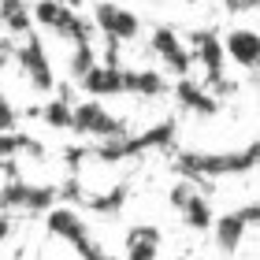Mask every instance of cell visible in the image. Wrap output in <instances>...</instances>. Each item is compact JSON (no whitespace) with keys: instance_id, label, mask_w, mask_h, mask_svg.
Instances as JSON below:
<instances>
[{"instance_id":"8992f818","label":"cell","mask_w":260,"mask_h":260,"mask_svg":"<svg viewBox=\"0 0 260 260\" xmlns=\"http://www.w3.org/2000/svg\"><path fill=\"white\" fill-rule=\"evenodd\" d=\"M93 26H97L104 38H115V41H134L141 34V19L134 15L130 8L115 4V0H101L93 8Z\"/></svg>"},{"instance_id":"484cf974","label":"cell","mask_w":260,"mask_h":260,"mask_svg":"<svg viewBox=\"0 0 260 260\" xmlns=\"http://www.w3.org/2000/svg\"><path fill=\"white\" fill-rule=\"evenodd\" d=\"M175 260H190V256H175Z\"/></svg>"},{"instance_id":"44dd1931","label":"cell","mask_w":260,"mask_h":260,"mask_svg":"<svg viewBox=\"0 0 260 260\" xmlns=\"http://www.w3.org/2000/svg\"><path fill=\"white\" fill-rule=\"evenodd\" d=\"M93 63H97V52H93V45H75V52H71V75H75V82L86 75Z\"/></svg>"},{"instance_id":"7a4b0ae2","label":"cell","mask_w":260,"mask_h":260,"mask_svg":"<svg viewBox=\"0 0 260 260\" xmlns=\"http://www.w3.org/2000/svg\"><path fill=\"white\" fill-rule=\"evenodd\" d=\"M179 123L175 119H164L156 126H149L145 134H134V138H101V145L86 149V160H101V164H119V160H130V156H141V152H152V149H168Z\"/></svg>"},{"instance_id":"9c48e42d","label":"cell","mask_w":260,"mask_h":260,"mask_svg":"<svg viewBox=\"0 0 260 260\" xmlns=\"http://www.w3.org/2000/svg\"><path fill=\"white\" fill-rule=\"evenodd\" d=\"M26 38V45L19 49V63H22V75L30 78V86L34 89H41V93H52L56 89V78H52V63H49V52H45V45L38 34H22Z\"/></svg>"},{"instance_id":"603a6c76","label":"cell","mask_w":260,"mask_h":260,"mask_svg":"<svg viewBox=\"0 0 260 260\" xmlns=\"http://www.w3.org/2000/svg\"><path fill=\"white\" fill-rule=\"evenodd\" d=\"M193 190H197V186H193L190 179H186V182H175V186H171V193H168V201H171V208L179 212V208L186 205V201H190V193H193Z\"/></svg>"},{"instance_id":"d6986e66","label":"cell","mask_w":260,"mask_h":260,"mask_svg":"<svg viewBox=\"0 0 260 260\" xmlns=\"http://www.w3.org/2000/svg\"><path fill=\"white\" fill-rule=\"evenodd\" d=\"M82 205H86L89 212H97V216H115L123 205H126V186L119 182L115 190H108V193H101V197H82Z\"/></svg>"},{"instance_id":"30bf717a","label":"cell","mask_w":260,"mask_h":260,"mask_svg":"<svg viewBox=\"0 0 260 260\" xmlns=\"http://www.w3.org/2000/svg\"><path fill=\"white\" fill-rule=\"evenodd\" d=\"M190 45H193V60L205 67V86H216L223 78V63H227V56H223V41L216 30H193L190 34Z\"/></svg>"},{"instance_id":"277c9868","label":"cell","mask_w":260,"mask_h":260,"mask_svg":"<svg viewBox=\"0 0 260 260\" xmlns=\"http://www.w3.org/2000/svg\"><path fill=\"white\" fill-rule=\"evenodd\" d=\"M56 201H60V186H38V182H26L22 175L0 186V208H11V212H49Z\"/></svg>"},{"instance_id":"52a82bcc","label":"cell","mask_w":260,"mask_h":260,"mask_svg":"<svg viewBox=\"0 0 260 260\" xmlns=\"http://www.w3.org/2000/svg\"><path fill=\"white\" fill-rule=\"evenodd\" d=\"M256 205L249 201V205H242V208H234V212H227V216H219V219H212V234H216V245L227 256H234L242 249V238H245V231L249 227H256Z\"/></svg>"},{"instance_id":"3957f363","label":"cell","mask_w":260,"mask_h":260,"mask_svg":"<svg viewBox=\"0 0 260 260\" xmlns=\"http://www.w3.org/2000/svg\"><path fill=\"white\" fill-rule=\"evenodd\" d=\"M30 15H34L38 26L52 30L56 38H63L71 45H89V38H93V22L82 19L71 4H63V0H38V4L30 8Z\"/></svg>"},{"instance_id":"2e32d148","label":"cell","mask_w":260,"mask_h":260,"mask_svg":"<svg viewBox=\"0 0 260 260\" xmlns=\"http://www.w3.org/2000/svg\"><path fill=\"white\" fill-rule=\"evenodd\" d=\"M123 93H138V97H164L168 93V78L160 71H123Z\"/></svg>"},{"instance_id":"4fadbf2b","label":"cell","mask_w":260,"mask_h":260,"mask_svg":"<svg viewBox=\"0 0 260 260\" xmlns=\"http://www.w3.org/2000/svg\"><path fill=\"white\" fill-rule=\"evenodd\" d=\"M78 86L89 93V97H119L123 93V67H108V63H93L86 75L78 78Z\"/></svg>"},{"instance_id":"ac0fdd59","label":"cell","mask_w":260,"mask_h":260,"mask_svg":"<svg viewBox=\"0 0 260 260\" xmlns=\"http://www.w3.org/2000/svg\"><path fill=\"white\" fill-rule=\"evenodd\" d=\"M179 212H182V223L190 231H212V219H216V216H212V205H208V197L201 190H193L190 201H186Z\"/></svg>"},{"instance_id":"6da1fadb","label":"cell","mask_w":260,"mask_h":260,"mask_svg":"<svg viewBox=\"0 0 260 260\" xmlns=\"http://www.w3.org/2000/svg\"><path fill=\"white\" fill-rule=\"evenodd\" d=\"M253 168H256V141H245L242 149H231V152H197V149L175 152V171L190 182H208V179H223V175H249Z\"/></svg>"},{"instance_id":"4316f807","label":"cell","mask_w":260,"mask_h":260,"mask_svg":"<svg viewBox=\"0 0 260 260\" xmlns=\"http://www.w3.org/2000/svg\"><path fill=\"white\" fill-rule=\"evenodd\" d=\"M186 4H197V0H186Z\"/></svg>"},{"instance_id":"e0dca14e","label":"cell","mask_w":260,"mask_h":260,"mask_svg":"<svg viewBox=\"0 0 260 260\" xmlns=\"http://www.w3.org/2000/svg\"><path fill=\"white\" fill-rule=\"evenodd\" d=\"M0 26H4L11 38H22V34H30V30H34L30 0H0Z\"/></svg>"},{"instance_id":"cb8c5ba5","label":"cell","mask_w":260,"mask_h":260,"mask_svg":"<svg viewBox=\"0 0 260 260\" xmlns=\"http://www.w3.org/2000/svg\"><path fill=\"white\" fill-rule=\"evenodd\" d=\"M227 4V11H234V15H242V11H253L256 0H223Z\"/></svg>"},{"instance_id":"d4e9b609","label":"cell","mask_w":260,"mask_h":260,"mask_svg":"<svg viewBox=\"0 0 260 260\" xmlns=\"http://www.w3.org/2000/svg\"><path fill=\"white\" fill-rule=\"evenodd\" d=\"M4 234H8V223H0V238H4Z\"/></svg>"},{"instance_id":"ba28073f","label":"cell","mask_w":260,"mask_h":260,"mask_svg":"<svg viewBox=\"0 0 260 260\" xmlns=\"http://www.w3.org/2000/svg\"><path fill=\"white\" fill-rule=\"evenodd\" d=\"M149 49L156 52L160 60H164V67L175 71L179 78H186L193 71V52L182 45V38L175 34V26H164V22H160V26L149 34Z\"/></svg>"},{"instance_id":"8fae6325","label":"cell","mask_w":260,"mask_h":260,"mask_svg":"<svg viewBox=\"0 0 260 260\" xmlns=\"http://www.w3.org/2000/svg\"><path fill=\"white\" fill-rule=\"evenodd\" d=\"M175 101H179L186 112L205 115V119L219 112V97H212V89L205 86V82H197V78H190V75L175 82Z\"/></svg>"},{"instance_id":"5b68a950","label":"cell","mask_w":260,"mask_h":260,"mask_svg":"<svg viewBox=\"0 0 260 260\" xmlns=\"http://www.w3.org/2000/svg\"><path fill=\"white\" fill-rule=\"evenodd\" d=\"M71 130H75V134H86V138H119L123 123L115 119L97 97H89L82 104H71Z\"/></svg>"},{"instance_id":"7c38bea8","label":"cell","mask_w":260,"mask_h":260,"mask_svg":"<svg viewBox=\"0 0 260 260\" xmlns=\"http://www.w3.org/2000/svg\"><path fill=\"white\" fill-rule=\"evenodd\" d=\"M219 41H223V56H227V60H234L245 71L256 67V60H260V38H256V30L234 26L227 38H219Z\"/></svg>"},{"instance_id":"5bb4252c","label":"cell","mask_w":260,"mask_h":260,"mask_svg":"<svg viewBox=\"0 0 260 260\" xmlns=\"http://www.w3.org/2000/svg\"><path fill=\"white\" fill-rule=\"evenodd\" d=\"M45 227H49L52 234H56V238H63V242H71V245H75L78 238H86V223H82V216H78V212L75 208H49V212H45Z\"/></svg>"},{"instance_id":"9a60e30c","label":"cell","mask_w":260,"mask_h":260,"mask_svg":"<svg viewBox=\"0 0 260 260\" xmlns=\"http://www.w3.org/2000/svg\"><path fill=\"white\" fill-rule=\"evenodd\" d=\"M160 227H149V223H138V227L126 231V260H156L160 249Z\"/></svg>"},{"instance_id":"7402d4cb","label":"cell","mask_w":260,"mask_h":260,"mask_svg":"<svg viewBox=\"0 0 260 260\" xmlns=\"http://www.w3.org/2000/svg\"><path fill=\"white\" fill-rule=\"evenodd\" d=\"M19 126V112L11 108V101L4 97V89H0V134H8V130Z\"/></svg>"},{"instance_id":"ffe728a7","label":"cell","mask_w":260,"mask_h":260,"mask_svg":"<svg viewBox=\"0 0 260 260\" xmlns=\"http://www.w3.org/2000/svg\"><path fill=\"white\" fill-rule=\"evenodd\" d=\"M41 119H45V126H52V130H71V104L63 101V97H56V101H49V104H41Z\"/></svg>"}]
</instances>
